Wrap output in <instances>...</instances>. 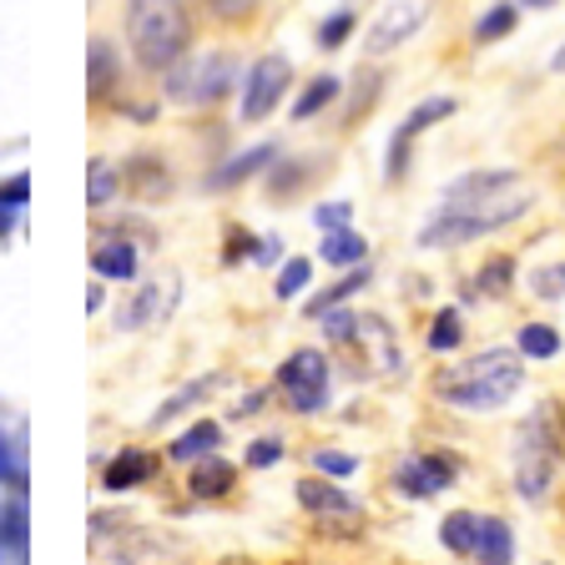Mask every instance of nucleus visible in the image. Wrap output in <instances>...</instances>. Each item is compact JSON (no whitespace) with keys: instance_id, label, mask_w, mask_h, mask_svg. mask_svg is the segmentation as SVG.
Listing matches in <instances>:
<instances>
[{"instance_id":"obj_6","label":"nucleus","mask_w":565,"mask_h":565,"mask_svg":"<svg viewBox=\"0 0 565 565\" xmlns=\"http://www.w3.org/2000/svg\"><path fill=\"white\" fill-rule=\"evenodd\" d=\"M278 388L298 414L323 409V404H329V359H323V349H294L288 353L282 369H278Z\"/></svg>"},{"instance_id":"obj_22","label":"nucleus","mask_w":565,"mask_h":565,"mask_svg":"<svg viewBox=\"0 0 565 565\" xmlns=\"http://www.w3.org/2000/svg\"><path fill=\"white\" fill-rule=\"evenodd\" d=\"M117 192H121V172L106 162V157H96V162L86 167V202L106 207V202H117Z\"/></svg>"},{"instance_id":"obj_35","label":"nucleus","mask_w":565,"mask_h":565,"mask_svg":"<svg viewBox=\"0 0 565 565\" xmlns=\"http://www.w3.org/2000/svg\"><path fill=\"white\" fill-rule=\"evenodd\" d=\"M25 202H31V177L25 172H15V177H6L0 182V207H11V212H21Z\"/></svg>"},{"instance_id":"obj_39","label":"nucleus","mask_w":565,"mask_h":565,"mask_svg":"<svg viewBox=\"0 0 565 565\" xmlns=\"http://www.w3.org/2000/svg\"><path fill=\"white\" fill-rule=\"evenodd\" d=\"M278 459H282L278 439H258V445L247 449V465H253V470H268V465H278Z\"/></svg>"},{"instance_id":"obj_15","label":"nucleus","mask_w":565,"mask_h":565,"mask_svg":"<svg viewBox=\"0 0 565 565\" xmlns=\"http://www.w3.org/2000/svg\"><path fill=\"white\" fill-rule=\"evenodd\" d=\"M475 565H510L515 561V541H510V525L500 515H480V535H475Z\"/></svg>"},{"instance_id":"obj_19","label":"nucleus","mask_w":565,"mask_h":565,"mask_svg":"<svg viewBox=\"0 0 565 565\" xmlns=\"http://www.w3.org/2000/svg\"><path fill=\"white\" fill-rule=\"evenodd\" d=\"M318 253H323V263H333V268H359V263L369 258V243L353 233V227H333V233H323Z\"/></svg>"},{"instance_id":"obj_12","label":"nucleus","mask_w":565,"mask_h":565,"mask_svg":"<svg viewBox=\"0 0 565 565\" xmlns=\"http://www.w3.org/2000/svg\"><path fill=\"white\" fill-rule=\"evenodd\" d=\"M117 86H121V56H117V46H111L106 35H96L92 51H86V96L102 106Z\"/></svg>"},{"instance_id":"obj_27","label":"nucleus","mask_w":565,"mask_h":565,"mask_svg":"<svg viewBox=\"0 0 565 565\" xmlns=\"http://www.w3.org/2000/svg\"><path fill=\"white\" fill-rule=\"evenodd\" d=\"M25 535H31V525H25V505H21V494H15V500L0 505V555L25 551Z\"/></svg>"},{"instance_id":"obj_40","label":"nucleus","mask_w":565,"mask_h":565,"mask_svg":"<svg viewBox=\"0 0 565 565\" xmlns=\"http://www.w3.org/2000/svg\"><path fill=\"white\" fill-rule=\"evenodd\" d=\"M258 409H263V394H247L243 404H233V414H237V419H247V414H258Z\"/></svg>"},{"instance_id":"obj_24","label":"nucleus","mask_w":565,"mask_h":565,"mask_svg":"<svg viewBox=\"0 0 565 565\" xmlns=\"http://www.w3.org/2000/svg\"><path fill=\"white\" fill-rule=\"evenodd\" d=\"M515 282V258H490L475 273V298H505Z\"/></svg>"},{"instance_id":"obj_2","label":"nucleus","mask_w":565,"mask_h":565,"mask_svg":"<svg viewBox=\"0 0 565 565\" xmlns=\"http://www.w3.org/2000/svg\"><path fill=\"white\" fill-rule=\"evenodd\" d=\"M525 384V364H520V349H484L465 364L445 369L439 374V399L455 404V409H470V414H484V409H500L510 404Z\"/></svg>"},{"instance_id":"obj_18","label":"nucleus","mask_w":565,"mask_h":565,"mask_svg":"<svg viewBox=\"0 0 565 565\" xmlns=\"http://www.w3.org/2000/svg\"><path fill=\"white\" fill-rule=\"evenodd\" d=\"M157 475V459L152 455H141V449H121L111 465H106V490H137V484H147Z\"/></svg>"},{"instance_id":"obj_26","label":"nucleus","mask_w":565,"mask_h":565,"mask_svg":"<svg viewBox=\"0 0 565 565\" xmlns=\"http://www.w3.org/2000/svg\"><path fill=\"white\" fill-rule=\"evenodd\" d=\"M515 349H520V359H555V353H561V333H555L551 323H525Z\"/></svg>"},{"instance_id":"obj_17","label":"nucleus","mask_w":565,"mask_h":565,"mask_svg":"<svg viewBox=\"0 0 565 565\" xmlns=\"http://www.w3.org/2000/svg\"><path fill=\"white\" fill-rule=\"evenodd\" d=\"M273 157H278V147H273V141H263V147H247L243 157H233L227 167H217V172L207 177V188H217V192L237 188V182H247V177H258L263 167H273Z\"/></svg>"},{"instance_id":"obj_11","label":"nucleus","mask_w":565,"mask_h":565,"mask_svg":"<svg viewBox=\"0 0 565 565\" xmlns=\"http://www.w3.org/2000/svg\"><path fill=\"white\" fill-rule=\"evenodd\" d=\"M298 505L318 520H359L364 515L353 494H343L339 484H323V480H298Z\"/></svg>"},{"instance_id":"obj_16","label":"nucleus","mask_w":565,"mask_h":565,"mask_svg":"<svg viewBox=\"0 0 565 565\" xmlns=\"http://www.w3.org/2000/svg\"><path fill=\"white\" fill-rule=\"evenodd\" d=\"M233 484H237V470L227 465V459H217V455H202L198 465H192V475H188V490L198 494V500H223Z\"/></svg>"},{"instance_id":"obj_8","label":"nucleus","mask_w":565,"mask_h":565,"mask_svg":"<svg viewBox=\"0 0 565 565\" xmlns=\"http://www.w3.org/2000/svg\"><path fill=\"white\" fill-rule=\"evenodd\" d=\"M445 117H455V96H424V102L414 106L409 117L399 121V131H394V141H388V167H384L388 182H399L404 167H409V147H414V141H419L429 127H435V121H445Z\"/></svg>"},{"instance_id":"obj_34","label":"nucleus","mask_w":565,"mask_h":565,"mask_svg":"<svg viewBox=\"0 0 565 565\" xmlns=\"http://www.w3.org/2000/svg\"><path fill=\"white\" fill-rule=\"evenodd\" d=\"M323 333H329L333 343H353V333H359V318L353 313H343V308H323Z\"/></svg>"},{"instance_id":"obj_13","label":"nucleus","mask_w":565,"mask_h":565,"mask_svg":"<svg viewBox=\"0 0 565 565\" xmlns=\"http://www.w3.org/2000/svg\"><path fill=\"white\" fill-rule=\"evenodd\" d=\"M172 303H177V278L167 273V278H157V282H147L137 294V303L121 313V329H147V323H162L167 313H172Z\"/></svg>"},{"instance_id":"obj_23","label":"nucleus","mask_w":565,"mask_h":565,"mask_svg":"<svg viewBox=\"0 0 565 565\" xmlns=\"http://www.w3.org/2000/svg\"><path fill=\"white\" fill-rule=\"evenodd\" d=\"M475 535H480V515H470V510H455V515H445V525H439V541L455 555H470Z\"/></svg>"},{"instance_id":"obj_1","label":"nucleus","mask_w":565,"mask_h":565,"mask_svg":"<svg viewBox=\"0 0 565 565\" xmlns=\"http://www.w3.org/2000/svg\"><path fill=\"white\" fill-rule=\"evenodd\" d=\"M530 202H535V192L505 167L500 172H465L449 182L439 212L419 227V247H459L484 233H500V227L525 217Z\"/></svg>"},{"instance_id":"obj_9","label":"nucleus","mask_w":565,"mask_h":565,"mask_svg":"<svg viewBox=\"0 0 565 565\" xmlns=\"http://www.w3.org/2000/svg\"><path fill=\"white\" fill-rule=\"evenodd\" d=\"M419 25H424V0H394V6H384V11H379V21L369 25L364 51H369V56H388V51L404 46Z\"/></svg>"},{"instance_id":"obj_41","label":"nucleus","mask_w":565,"mask_h":565,"mask_svg":"<svg viewBox=\"0 0 565 565\" xmlns=\"http://www.w3.org/2000/svg\"><path fill=\"white\" fill-rule=\"evenodd\" d=\"M11 227H15V212H11V207H0V237L11 233Z\"/></svg>"},{"instance_id":"obj_20","label":"nucleus","mask_w":565,"mask_h":565,"mask_svg":"<svg viewBox=\"0 0 565 565\" xmlns=\"http://www.w3.org/2000/svg\"><path fill=\"white\" fill-rule=\"evenodd\" d=\"M217 439H223V429H217V424H212V419H198V424H192V429H182V435H177L172 445H167V455H172V459H182V465H188V459L212 455V449H217Z\"/></svg>"},{"instance_id":"obj_43","label":"nucleus","mask_w":565,"mask_h":565,"mask_svg":"<svg viewBox=\"0 0 565 565\" xmlns=\"http://www.w3.org/2000/svg\"><path fill=\"white\" fill-rule=\"evenodd\" d=\"M551 66H555V71H565V51H561V56H555V61H551Z\"/></svg>"},{"instance_id":"obj_36","label":"nucleus","mask_w":565,"mask_h":565,"mask_svg":"<svg viewBox=\"0 0 565 565\" xmlns=\"http://www.w3.org/2000/svg\"><path fill=\"white\" fill-rule=\"evenodd\" d=\"M313 465H318L323 475H333V480H343V475L359 470V459H353V455H333V449H318Z\"/></svg>"},{"instance_id":"obj_29","label":"nucleus","mask_w":565,"mask_h":565,"mask_svg":"<svg viewBox=\"0 0 565 565\" xmlns=\"http://www.w3.org/2000/svg\"><path fill=\"white\" fill-rule=\"evenodd\" d=\"M515 21H520L515 6H490V11L475 21V41H500V35L515 31Z\"/></svg>"},{"instance_id":"obj_25","label":"nucleus","mask_w":565,"mask_h":565,"mask_svg":"<svg viewBox=\"0 0 565 565\" xmlns=\"http://www.w3.org/2000/svg\"><path fill=\"white\" fill-rule=\"evenodd\" d=\"M364 282H369V263H359V268H353L349 278H339V282H333V288H323V294H318V298H308V308H303V313H308V318H318V313H323V308H339L343 298H353V294H359V288H364Z\"/></svg>"},{"instance_id":"obj_14","label":"nucleus","mask_w":565,"mask_h":565,"mask_svg":"<svg viewBox=\"0 0 565 565\" xmlns=\"http://www.w3.org/2000/svg\"><path fill=\"white\" fill-rule=\"evenodd\" d=\"M92 273L96 278H111V282H131L137 278V247L127 237H102L92 247Z\"/></svg>"},{"instance_id":"obj_28","label":"nucleus","mask_w":565,"mask_h":565,"mask_svg":"<svg viewBox=\"0 0 565 565\" xmlns=\"http://www.w3.org/2000/svg\"><path fill=\"white\" fill-rule=\"evenodd\" d=\"M459 339H465V318H459L455 308H445V313L429 323V349H435V353H455Z\"/></svg>"},{"instance_id":"obj_10","label":"nucleus","mask_w":565,"mask_h":565,"mask_svg":"<svg viewBox=\"0 0 565 565\" xmlns=\"http://www.w3.org/2000/svg\"><path fill=\"white\" fill-rule=\"evenodd\" d=\"M455 480V465L439 455H424V459H404L399 470H394V490L399 494H414V500H429L435 490Z\"/></svg>"},{"instance_id":"obj_38","label":"nucleus","mask_w":565,"mask_h":565,"mask_svg":"<svg viewBox=\"0 0 565 565\" xmlns=\"http://www.w3.org/2000/svg\"><path fill=\"white\" fill-rule=\"evenodd\" d=\"M349 217H353L349 202H323V207L313 212V223L323 227V233H333V227H349Z\"/></svg>"},{"instance_id":"obj_4","label":"nucleus","mask_w":565,"mask_h":565,"mask_svg":"<svg viewBox=\"0 0 565 565\" xmlns=\"http://www.w3.org/2000/svg\"><path fill=\"white\" fill-rule=\"evenodd\" d=\"M555 465H561V419H555V404H541L515 439V494L520 500H530V505L545 500L555 480Z\"/></svg>"},{"instance_id":"obj_42","label":"nucleus","mask_w":565,"mask_h":565,"mask_svg":"<svg viewBox=\"0 0 565 565\" xmlns=\"http://www.w3.org/2000/svg\"><path fill=\"white\" fill-rule=\"evenodd\" d=\"M520 6H525V11H551L555 0H520Z\"/></svg>"},{"instance_id":"obj_30","label":"nucleus","mask_w":565,"mask_h":565,"mask_svg":"<svg viewBox=\"0 0 565 565\" xmlns=\"http://www.w3.org/2000/svg\"><path fill=\"white\" fill-rule=\"evenodd\" d=\"M308 278H313V263H308V258H288V263L278 268V282H273V294H278V298H298V294L308 288Z\"/></svg>"},{"instance_id":"obj_37","label":"nucleus","mask_w":565,"mask_h":565,"mask_svg":"<svg viewBox=\"0 0 565 565\" xmlns=\"http://www.w3.org/2000/svg\"><path fill=\"white\" fill-rule=\"evenodd\" d=\"M207 11L217 21H247V15L258 11V0H207Z\"/></svg>"},{"instance_id":"obj_3","label":"nucleus","mask_w":565,"mask_h":565,"mask_svg":"<svg viewBox=\"0 0 565 565\" xmlns=\"http://www.w3.org/2000/svg\"><path fill=\"white\" fill-rule=\"evenodd\" d=\"M127 46L141 71H172L192 51V15L182 0H127Z\"/></svg>"},{"instance_id":"obj_31","label":"nucleus","mask_w":565,"mask_h":565,"mask_svg":"<svg viewBox=\"0 0 565 565\" xmlns=\"http://www.w3.org/2000/svg\"><path fill=\"white\" fill-rule=\"evenodd\" d=\"M353 25H359V15H353V11H333L329 21L318 25V46H323V51H339L343 41L353 35Z\"/></svg>"},{"instance_id":"obj_21","label":"nucleus","mask_w":565,"mask_h":565,"mask_svg":"<svg viewBox=\"0 0 565 565\" xmlns=\"http://www.w3.org/2000/svg\"><path fill=\"white\" fill-rule=\"evenodd\" d=\"M339 92H343V82H339V76H313V82L303 86V96H298V102H294V117H298V121L318 117L323 106H333V102H339Z\"/></svg>"},{"instance_id":"obj_32","label":"nucleus","mask_w":565,"mask_h":565,"mask_svg":"<svg viewBox=\"0 0 565 565\" xmlns=\"http://www.w3.org/2000/svg\"><path fill=\"white\" fill-rule=\"evenodd\" d=\"M0 484H11L15 494L25 490V465H21V455H15V445L6 435H0Z\"/></svg>"},{"instance_id":"obj_5","label":"nucleus","mask_w":565,"mask_h":565,"mask_svg":"<svg viewBox=\"0 0 565 565\" xmlns=\"http://www.w3.org/2000/svg\"><path fill=\"white\" fill-rule=\"evenodd\" d=\"M237 82V61L227 51H188L167 71V96L177 106H217Z\"/></svg>"},{"instance_id":"obj_7","label":"nucleus","mask_w":565,"mask_h":565,"mask_svg":"<svg viewBox=\"0 0 565 565\" xmlns=\"http://www.w3.org/2000/svg\"><path fill=\"white\" fill-rule=\"evenodd\" d=\"M288 82H294V66H288V56L268 51V56L253 61V66H247V76H243V121H268L273 111L282 106V92H288Z\"/></svg>"},{"instance_id":"obj_33","label":"nucleus","mask_w":565,"mask_h":565,"mask_svg":"<svg viewBox=\"0 0 565 565\" xmlns=\"http://www.w3.org/2000/svg\"><path fill=\"white\" fill-rule=\"evenodd\" d=\"M530 288H535V298H565V263L535 268L530 273Z\"/></svg>"}]
</instances>
